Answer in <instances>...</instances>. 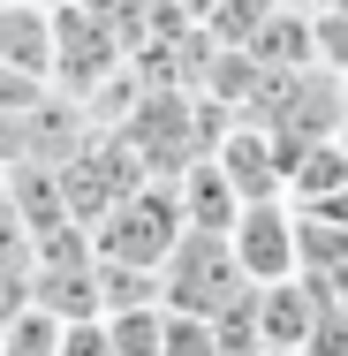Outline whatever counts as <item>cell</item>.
<instances>
[{
	"label": "cell",
	"instance_id": "obj_8",
	"mask_svg": "<svg viewBox=\"0 0 348 356\" xmlns=\"http://www.w3.org/2000/svg\"><path fill=\"white\" fill-rule=\"evenodd\" d=\"M31 303H38V311H53L61 326H76V318H106L99 258H91V266H31Z\"/></svg>",
	"mask_w": 348,
	"mask_h": 356
},
{
	"label": "cell",
	"instance_id": "obj_10",
	"mask_svg": "<svg viewBox=\"0 0 348 356\" xmlns=\"http://www.w3.org/2000/svg\"><path fill=\"white\" fill-rule=\"evenodd\" d=\"M212 334H219L227 356H265V341H258V288H242L235 303H219L212 311Z\"/></svg>",
	"mask_w": 348,
	"mask_h": 356
},
{
	"label": "cell",
	"instance_id": "obj_20",
	"mask_svg": "<svg viewBox=\"0 0 348 356\" xmlns=\"http://www.w3.org/2000/svg\"><path fill=\"white\" fill-rule=\"evenodd\" d=\"M341 91H348V76H341Z\"/></svg>",
	"mask_w": 348,
	"mask_h": 356
},
{
	"label": "cell",
	"instance_id": "obj_19",
	"mask_svg": "<svg viewBox=\"0 0 348 356\" xmlns=\"http://www.w3.org/2000/svg\"><path fill=\"white\" fill-rule=\"evenodd\" d=\"M333 8H348V0H333Z\"/></svg>",
	"mask_w": 348,
	"mask_h": 356
},
{
	"label": "cell",
	"instance_id": "obj_16",
	"mask_svg": "<svg viewBox=\"0 0 348 356\" xmlns=\"http://www.w3.org/2000/svg\"><path fill=\"white\" fill-rule=\"evenodd\" d=\"M273 8H288V15H318V8H333V0H273Z\"/></svg>",
	"mask_w": 348,
	"mask_h": 356
},
{
	"label": "cell",
	"instance_id": "obj_6",
	"mask_svg": "<svg viewBox=\"0 0 348 356\" xmlns=\"http://www.w3.org/2000/svg\"><path fill=\"white\" fill-rule=\"evenodd\" d=\"M174 182V205H182V227H197V235H227L235 213H242V197H235V182L212 167V159H190L182 175H167Z\"/></svg>",
	"mask_w": 348,
	"mask_h": 356
},
{
	"label": "cell",
	"instance_id": "obj_15",
	"mask_svg": "<svg viewBox=\"0 0 348 356\" xmlns=\"http://www.w3.org/2000/svg\"><path fill=\"white\" fill-rule=\"evenodd\" d=\"M61 356H114L106 318H76V326H61Z\"/></svg>",
	"mask_w": 348,
	"mask_h": 356
},
{
	"label": "cell",
	"instance_id": "obj_18",
	"mask_svg": "<svg viewBox=\"0 0 348 356\" xmlns=\"http://www.w3.org/2000/svg\"><path fill=\"white\" fill-rule=\"evenodd\" d=\"M31 8H61V0H31Z\"/></svg>",
	"mask_w": 348,
	"mask_h": 356
},
{
	"label": "cell",
	"instance_id": "obj_4",
	"mask_svg": "<svg viewBox=\"0 0 348 356\" xmlns=\"http://www.w3.org/2000/svg\"><path fill=\"white\" fill-rule=\"evenodd\" d=\"M205 159L235 182V197H242V205H258V197H288V190H280V137L265 129V122H250V114L212 144Z\"/></svg>",
	"mask_w": 348,
	"mask_h": 356
},
{
	"label": "cell",
	"instance_id": "obj_3",
	"mask_svg": "<svg viewBox=\"0 0 348 356\" xmlns=\"http://www.w3.org/2000/svg\"><path fill=\"white\" fill-rule=\"evenodd\" d=\"M227 250H235V266H242V281H250V288L295 281V266H303V213H295L288 197H258V205L235 213Z\"/></svg>",
	"mask_w": 348,
	"mask_h": 356
},
{
	"label": "cell",
	"instance_id": "obj_13",
	"mask_svg": "<svg viewBox=\"0 0 348 356\" xmlns=\"http://www.w3.org/2000/svg\"><path fill=\"white\" fill-rule=\"evenodd\" d=\"M310 54L326 76H348V8H318L310 15Z\"/></svg>",
	"mask_w": 348,
	"mask_h": 356
},
{
	"label": "cell",
	"instance_id": "obj_14",
	"mask_svg": "<svg viewBox=\"0 0 348 356\" xmlns=\"http://www.w3.org/2000/svg\"><path fill=\"white\" fill-rule=\"evenodd\" d=\"M46 99H53V83H38V76H23V69L0 61V122H31Z\"/></svg>",
	"mask_w": 348,
	"mask_h": 356
},
{
	"label": "cell",
	"instance_id": "obj_1",
	"mask_svg": "<svg viewBox=\"0 0 348 356\" xmlns=\"http://www.w3.org/2000/svg\"><path fill=\"white\" fill-rule=\"evenodd\" d=\"M182 243V205H174V182H137L114 213L91 227V258L99 266H167V250Z\"/></svg>",
	"mask_w": 348,
	"mask_h": 356
},
{
	"label": "cell",
	"instance_id": "obj_2",
	"mask_svg": "<svg viewBox=\"0 0 348 356\" xmlns=\"http://www.w3.org/2000/svg\"><path fill=\"white\" fill-rule=\"evenodd\" d=\"M242 288H250V281H242L227 235H197V227H182V243H174L167 266H159V296H167V311H197V318H212V311L235 303Z\"/></svg>",
	"mask_w": 348,
	"mask_h": 356
},
{
	"label": "cell",
	"instance_id": "obj_17",
	"mask_svg": "<svg viewBox=\"0 0 348 356\" xmlns=\"http://www.w3.org/2000/svg\"><path fill=\"white\" fill-rule=\"evenodd\" d=\"M333 137H341V152H348V122H341V129H333Z\"/></svg>",
	"mask_w": 348,
	"mask_h": 356
},
{
	"label": "cell",
	"instance_id": "obj_5",
	"mask_svg": "<svg viewBox=\"0 0 348 356\" xmlns=\"http://www.w3.org/2000/svg\"><path fill=\"white\" fill-rule=\"evenodd\" d=\"M318 311H326V296L303 281V273L258 288V341H265V356H303L310 334H318Z\"/></svg>",
	"mask_w": 348,
	"mask_h": 356
},
{
	"label": "cell",
	"instance_id": "obj_12",
	"mask_svg": "<svg viewBox=\"0 0 348 356\" xmlns=\"http://www.w3.org/2000/svg\"><path fill=\"white\" fill-rule=\"evenodd\" d=\"M159 356H227V349H219L212 318H197V311H167V334H159Z\"/></svg>",
	"mask_w": 348,
	"mask_h": 356
},
{
	"label": "cell",
	"instance_id": "obj_9",
	"mask_svg": "<svg viewBox=\"0 0 348 356\" xmlns=\"http://www.w3.org/2000/svg\"><path fill=\"white\" fill-rule=\"evenodd\" d=\"M0 356H61V318L38 311V303L8 311L0 318Z\"/></svg>",
	"mask_w": 348,
	"mask_h": 356
},
{
	"label": "cell",
	"instance_id": "obj_11",
	"mask_svg": "<svg viewBox=\"0 0 348 356\" xmlns=\"http://www.w3.org/2000/svg\"><path fill=\"white\" fill-rule=\"evenodd\" d=\"M106 334H114V356H159L167 311H114V318H106Z\"/></svg>",
	"mask_w": 348,
	"mask_h": 356
},
{
	"label": "cell",
	"instance_id": "obj_7",
	"mask_svg": "<svg viewBox=\"0 0 348 356\" xmlns=\"http://www.w3.org/2000/svg\"><path fill=\"white\" fill-rule=\"evenodd\" d=\"M0 61L38 76V83H53V8L0 0Z\"/></svg>",
	"mask_w": 348,
	"mask_h": 356
}]
</instances>
